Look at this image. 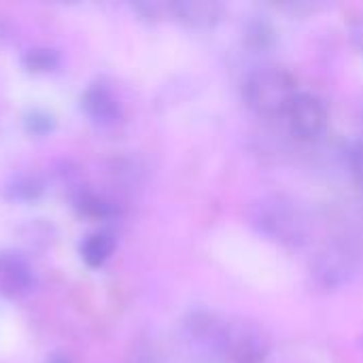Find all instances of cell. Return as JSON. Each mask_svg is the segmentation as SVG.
Returning a JSON list of instances; mask_svg holds the SVG:
<instances>
[{
    "label": "cell",
    "instance_id": "obj_1",
    "mask_svg": "<svg viewBox=\"0 0 363 363\" xmlns=\"http://www.w3.org/2000/svg\"><path fill=\"white\" fill-rule=\"evenodd\" d=\"M249 219L259 236L283 247H304L313 236V219L306 208L283 194L255 200L249 208Z\"/></svg>",
    "mask_w": 363,
    "mask_h": 363
},
{
    "label": "cell",
    "instance_id": "obj_2",
    "mask_svg": "<svg viewBox=\"0 0 363 363\" xmlns=\"http://www.w3.org/2000/svg\"><path fill=\"white\" fill-rule=\"evenodd\" d=\"M247 106L262 117H285L296 100L298 83L283 68H257L242 87Z\"/></svg>",
    "mask_w": 363,
    "mask_h": 363
},
{
    "label": "cell",
    "instance_id": "obj_3",
    "mask_svg": "<svg viewBox=\"0 0 363 363\" xmlns=\"http://www.w3.org/2000/svg\"><path fill=\"white\" fill-rule=\"evenodd\" d=\"M362 272V251L351 240H332L315 257L311 266L313 281L328 291L351 285Z\"/></svg>",
    "mask_w": 363,
    "mask_h": 363
},
{
    "label": "cell",
    "instance_id": "obj_4",
    "mask_svg": "<svg viewBox=\"0 0 363 363\" xmlns=\"http://www.w3.org/2000/svg\"><path fill=\"white\" fill-rule=\"evenodd\" d=\"M289 130L300 140H317L325 134L330 123V113L325 102L308 91H300L287 111Z\"/></svg>",
    "mask_w": 363,
    "mask_h": 363
},
{
    "label": "cell",
    "instance_id": "obj_5",
    "mask_svg": "<svg viewBox=\"0 0 363 363\" xmlns=\"http://www.w3.org/2000/svg\"><path fill=\"white\" fill-rule=\"evenodd\" d=\"M223 4L215 0H179L168 4V17L187 28H215L223 19Z\"/></svg>",
    "mask_w": 363,
    "mask_h": 363
},
{
    "label": "cell",
    "instance_id": "obj_6",
    "mask_svg": "<svg viewBox=\"0 0 363 363\" xmlns=\"http://www.w3.org/2000/svg\"><path fill=\"white\" fill-rule=\"evenodd\" d=\"M34 285L32 270L28 262L17 253L0 255V294L4 298L17 300L23 298Z\"/></svg>",
    "mask_w": 363,
    "mask_h": 363
},
{
    "label": "cell",
    "instance_id": "obj_7",
    "mask_svg": "<svg viewBox=\"0 0 363 363\" xmlns=\"http://www.w3.org/2000/svg\"><path fill=\"white\" fill-rule=\"evenodd\" d=\"M83 108L87 117L100 125V128H111L121 119V106L117 98L102 85L89 87L83 96Z\"/></svg>",
    "mask_w": 363,
    "mask_h": 363
},
{
    "label": "cell",
    "instance_id": "obj_8",
    "mask_svg": "<svg viewBox=\"0 0 363 363\" xmlns=\"http://www.w3.org/2000/svg\"><path fill=\"white\" fill-rule=\"evenodd\" d=\"M115 251V240H113V236L111 234H91V236H87V240L83 242V247H81V255H83V259L87 262V266H91V268H98V266H102L108 257H111V253Z\"/></svg>",
    "mask_w": 363,
    "mask_h": 363
},
{
    "label": "cell",
    "instance_id": "obj_9",
    "mask_svg": "<svg viewBox=\"0 0 363 363\" xmlns=\"http://www.w3.org/2000/svg\"><path fill=\"white\" fill-rule=\"evenodd\" d=\"M23 66L32 72H51L60 66V55L53 49H30L23 55Z\"/></svg>",
    "mask_w": 363,
    "mask_h": 363
},
{
    "label": "cell",
    "instance_id": "obj_10",
    "mask_svg": "<svg viewBox=\"0 0 363 363\" xmlns=\"http://www.w3.org/2000/svg\"><path fill=\"white\" fill-rule=\"evenodd\" d=\"M43 194V183L36 177H17L9 187V196L15 200H36Z\"/></svg>",
    "mask_w": 363,
    "mask_h": 363
},
{
    "label": "cell",
    "instance_id": "obj_11",
    "mask_svg": "<svg viewBox=\"0 0 363 363\" xmlns=\"http://www.w3.org/2000/svg\"><path fill=\"white\" fill-rule=\"evenodd\" d=\"M23 125H26V130H28L30 134H34V136H45V134L53 132L55 121H53V115L34 108V111H30V113L26 115Z\"/></svg>",
    "mask_w": 363,
    "mask_h": 363
},
{
    "label": "cell",
    "instance_id": "obj_12",
    "mask_svg": "<svg viewBox=\"0 0 363 363\" xmlns=\"http://www.w3.org/2000/svg\"><path fill=\"white\" fill-rule=\"evenodd\" d=\"M77 206L81 208V213H85L89 217H108L113 213V206L108 202H104L102 198L91 196V194H83L77 200Z\"/></svg>",
    "mask_w": 363,
    "mask_h": 363
},
{
    "label": "cell",
    "instance_id": "obj_13",
    "mask_svg": "<svg viewBox=\"0 0 363 363\" xmlns=\"http://www.w3.org/2000/svg\"><path fill=\"white\" fill-rule=\"evenodd\" d=\"M349 166H351V174L357 181V185L363 187V136L353 143L351 151H349Z\"/></svg>",
    "mask_w": 363,
    "mask_h": 363
},
{
    "label": "cell",
    "instance_id": "obj_14",
    "mask_svg": "<svg viewBox=\"0 0 363 363\" xmlns=\"http://www.w3.org/2000/svg\"><path fill=\"white\" fill-rule=\"evenodd\" d=\"M349 36H351V43L355 45V49L363 53V19L355 21L349 30Z\"/></svg>",
    "mask_w": 363,
    "mask_h": 363
},
{
    "label": "cell",
    "instance_id": "obj_15",
    "mask_svg": "<svg viewBox=\"0 0 363 363\" xmlns=\"http://www.w3.org/2000/svg\"><path fill=\"white\" fill-rule=\"evenodd\" d=\"M49 363H70V362H68L66 357H62V355H55V357H53Z\"/></svg>",
    "mask_w": 363,
    "mask_h": 363
},
{
    "label": "cell",
    "instance_id": "obj_16",
    "mask_svg": "<svg viewBox=\"0 0 363 363\" xmlns=\"http://www.w3.org/2000/svg\"><path fill=\"white\" fill-rule=\"evenodd\" d=\"M359 115H362V123H363V100H362V108H359Z\"/></svg>",
    "mask_w": 363,
    "mask_h": 363
}]
</instances>
